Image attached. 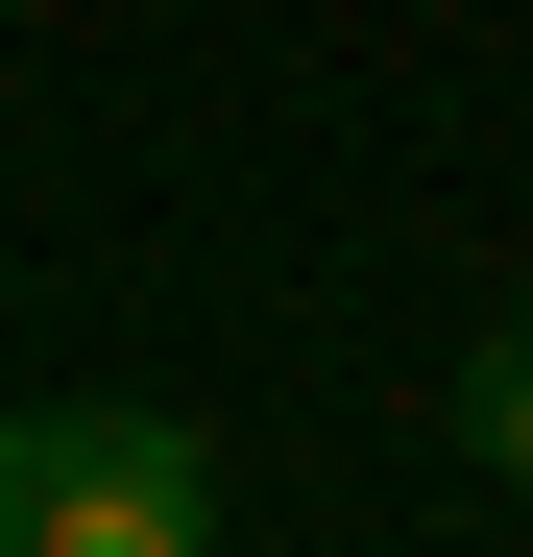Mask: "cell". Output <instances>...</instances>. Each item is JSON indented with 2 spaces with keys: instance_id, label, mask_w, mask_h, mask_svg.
<instances>
[{
  "instance_id": "6da1fadb",
  "label": "cell",
  "mask_w": 533,
  "mask_h": 557,
  "mask_svg": "<svg viewBox=\"0 0 533 557\" xmlns=\"http://www.w3.org/2000/svg\"><path fill=\"white\" fill-rule=\"evenodd\" d=\"M0 557H219V460H195V412H146V388L0 412Z\"/></svg>"
},
{
  "instance_id": "3957f363",
  "label": "cell",
  "mask_w": 533,
  "mask_h": 557,
  "mask_svg": "<svg viewBox=\"0 0 533 557\" xmlns=\"http://www.w3.org/2000/svg\"><path fill=\"white\" fill-rule=\"evenodd\" d=\"M219 557H292V533H219Z\"/></svg>"
},
{
  "instance_id": "7a4b0ae2",
  "label": "cell",
  "mask_w": 533,
  "mask_h": 557,
  "mask_svg": "<svg viewBox=\"0 0 533 557\" xmlns=\"http://www.w3.org/2000/svg\"><path fill=\"white\" fill-rule=\"evenodd\" d=\"M461 460H485V485H533V315L461 339Z\"/></svg>"
}]
</instances>
